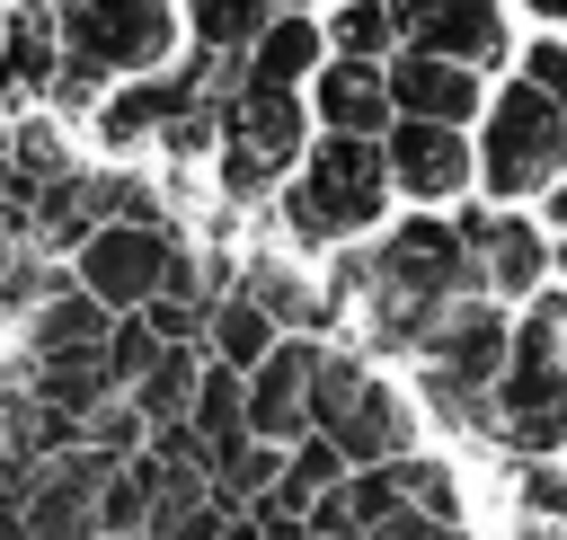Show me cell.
<instances>
[{"label": "cell", "mask_w": 567, "mask_h": 540, "mask_svg": "<svg viewBox=\"0 0 567 540\" xmlns=\"http://www.w3.org/2000/svg\"><path fill=\"white\" fill-rule=\"evenodd\" d=\"M248 301H257L275 328H284V319H292V328H328V319H337V310H328V292H310L301 274H275V266H257V274H248Z\"/></svg>", "instance_id": "ffe728a7"}, {"label": "cell", "mask_w": 567, "mask_h": 540, "mask_svg": "<svg viewBox=\"0 0 567 540\" xmlns=\"http://www.w3.org/2000/svg\"><path fill=\"white\" fill-rule=\"evenodd\" d=\"M532 89H540V97L567 115V35H549V44L532 53Z\"/></svg>", "instance_id": "484cf974"}, {"label": "cell", "mask_w": 567, "mask_h": 540, "mask_svg": "<svg viewBox=\"0 0 567 540\" xmlns=\"http://www.w3.org/2000/svg\"><path fill=\"white\" fill-rule=\"evenodd\" d=\"M266 9H301V0H266Z\"/></svg>", "instance_id": "4dcf8cb0"}, {"label": "cell", "mask_w": 567, "mask_h": 540, "mask_svg": "<svg viewBox=\"0 0 567 540\" xmlns=\"http://www.w3.org/2000/svg\"><path fill=\"white\" fill-rule=\"evenodd\" d=\"M0 62H9V89H44L53 62H62L53 9H9V18H0Z\"/></svg>", "instance_id": "2e32d148"}, {"label": "cell", "mask_w": 567, "mask_h": 540, "mask_svg": "<svg viewBox=\"0 0 567 540\" xmlns=\"http://www.w3.org/2000/svg\"><path fill=\"white\" fill-rule=\"evenodd\" d=\"M186 27H195V53L239 62V53H248V35L266 27V0H195V9H186Z\"/></svg>", "instance_id": "d6986e66"}, {"label": "cell", "mask_w": 567, "mask_h": 540, "mask_svg": "<svg viewBox=\"0 0 567 540\" xmlns=\"http://www.w3.org/2000/svg\"><path fill=\"white\" fill-rule=\"evenodd\" d=\"M549 212H558V257H567V186L549 195Z\"/></svg>", "instance_id": "4316f807"}, {"label": "cell", "mask_w": 567, "mask_h": 540, "mask_svg": "<svg viewBox=\"0 0 567 540\" xmlns=\"http://www.w3.org/2000/svg\"><path fill=\"white\" fill-rule=\"evenodd\" d=\"M168 257H177V230H168L159 212L97 221V230L80 239V292H89L97 310H142V301L159 292Z\"/></svg>", "instance_id": "8992f818"}, {"label": "cell", "mask_w": 567, "mask_h": 540, "mask_svg": "<svg viewBox=\"0 0 567 540\" xmlns=\"http://www.w3.org/2000/svg\"><path fill=\"white\" fill-rule=\"evenodd\" d=\"M53 35H62V53H80V62H97L115 80V71L168 62L177 9L168 0H53Z\"/></svg>", "instance_id": "5b68a950"}, {"label": "cell", "mask_w": 567, "mask_h": 540, "mask_svg": "<svg viewBox=\"0 0 567 540\" xmlns=\"http://www.w3.org/2000/svg\"><path fill=\"white\" fill-rule=\"evenodd\" d=\"M204 345H213V363H230V372H248L266 345H275V319L248 301V292H230V301H213L204 310Z\"/></svg>", "instance_id": "e0dca14e"}, {"label": "cell", "mask_w": 567, "mask_h": 540, "mask_svg": "<svg viewBox=\"0 0 567 540\" xmlns=\"http://www.w3.org/2000/svg\"><path fill=\"white\" fill-rule=\"evenodd\" d=\"M390 142H381V168H390V186H408L416 204H443V195H461L470 186V150H461V124H425V115H399V124H381Z\"/></svg>", "instance_id": "ba28073f"}, {"label": "cell", "mask_w": 567, "mask_h": 540, "mask_svg": "<svg viewBox=\"0 0 567 540\" xmlns=\"http://www.w3.org/2000/svg\"><path fill=\"white\" fill-rule=\"evenodd\" d=\"M381 89H390V115H425V124L478 115V71L443 62V53H416V44H399V62L381 71Z\"/></svg>", "instance_id": "8fae6325"}, {"label": "cell", "mask_w": 567, "mask_h": 540, "mask_svg": "<svg viewBox=\"0 0 567 540\" xmlns=\"http://www.w3.org/2000/svg\"><path fill=\"white\" fill-rule=\"evenodd\" d=\"M9 97H18V89H9V62H0V106H9Z\"/></svg>", "instance_id": "f1b7e54d"}, {"label": "cell", "mask_w": 567, "mask_h": 540, "mask_svg": "<svg viewBox=\"0 0 567 540\" xmlns=\"http://www.w3.org/2000/svg\"><path fill=\"white\" fill-rule=\"evenodd\" d=\"M478 168H487V186H496V195H540V186H558V168H567V115H558L532 80H523V89H505V97L487 106Z\"/></svg>", "instance_id": "277c9868"}, {"label": "cell", "mask_w": 567, "mask_h": 540, "mask_svg": "<svg viewBox=\"0 0 567 540\" xmlns=\"http://www.w3.org/2000/svg\"><path fill=\"white\" fill-rule=\"evenodd\" d=\"M390 204V168H381V142L372 133H328L310 159H301V186H284V230L301 248H337L354 230H372Z\"/></svg>", "instance_id": "7a4b0ae2"}, {"label": "cell", "mask_w": 567, "mask_h": 540, "mask_svg": "<svg viewBox=\"0 0 567 540\" xmlns=\"http://www.w3.org/2000/svg\"><path fill=\"white\" fill-rule=\"evenodd\" d=\"M390 44H399V27H390V9H381V0H346V9H337V53L381 62Z\"/></svg>", "instance_id": "44dd1931"}, {"label": "cell", "mask_w": 567, "mask_h": 540, "mask_svg": "<svg viewBox=\"0 0 567 540\" xmlns=\"http://www.w3.org/2000/svg\"><path fill=\"white\" fill-rule=\"evenodd\" d=\"M275 186H284V168L221 133V195H230V204H257V195H275Z\"/></svg>", "instance_id": "7402d4cb"}, {"label": "cell", "mask_w": 567, "mask_h": 540, "mask_svg": "<svg viewBox=\"0 0 567 540\" xmlns=\"http://www.w3.org/2000/svg\"><path fill=\"white\" fill-rule=\"evenodd\" d=\"M44 89H53V106H97V89H106V71H97V62H80V53H62Z\"/></svg>", "instance_id": "cb8c5ba5"}, {"label": "cell", "mask_w": 567, "mask_h": 540, "mask_svg": "<svg viewBox=\"0 0 567 540\" xmlns=\"http://www.w3.org/2000/svg\"><path fill=\"white\" fill-rule=\"evenodd\" d=\"M363 540H470L461 531V513H443V505H399L381 531H363Z\"/></svg>", "instance_id": "603a6c76"}, {"label": "cell", "mask_w": 567, "mask_h": 540, "mask_svg": "<svg viewBox=\"0 0 567 540\" xmlns=\"http://www.w3.org/2000/svg\"><path fill=\"white\" fill-rule=\"evenodd\" d=\"M523 505H532L549 531H567V469H532V478H523Z\"/></svg>", "instance_id": "d4e9b609"}, {"label": "cell", "mask_w": 567, "mask_h": 540, "mask_svg": "<svg viewBox=\"0 0 567 540\" xmlns=\"http://www.w3.org/2000/svg\"><path fill=\"white\" fill-rule=\"evenodd\" d=\"M558 328H567V301H558Z\"/></svg>", "instance_id": "1f68e13d"}, {"label": "cell", "mask_w": 567, "mask_h": 540, "mask_svg": "<svg viewBox=\"0 0 567 540\" xmlns=\"http://www.w3.org/2000/svg\"><path fill=\"white\" fill-rule=\"evenodd\" d=\"M461 292H478V283H470V248H461V230L416 212L408 230L381 239V257H363V283H354L346 310H363V336H372V345L416 354L425 328H434Z\"/></svg>", "instance_id": "6da1fadb"}, {"label": "cell", "mask_w": 567, "mask_h": 540, "mask_svg": "<svg viewBox=\"0 0 567 540\" xmlns=\"http://www.w3.org/2000/svg\"><path fill=\"white\" fill-rule=\"evenodd\" d=\"M319 540H363V531H319Z\"/></svg>", "instance_id": "f546056e"}, {"label": "cell", "mask_w": 567, "mask_h": 540, "mask_svg": "<svg viewBox=\"0 0 567 540\" xmlns=\"http://www.w3.org/2000/svg\"><path fill=\"white\" fill-rule=\"evenodd\" d=\"M195 363H204L195 345H159V354L124 381V407H133L142 425H177V416H186V398H195Z\"/></svg>", "instance_id": "9a60e30c"}, {"label": "cell", "mask_w": 567, "mask_h": 540, "mask_svg": "<svg viewBox=\"0 0 567 540\" xmlns=\"http://www.w3.org/2000/svg\"><path fill=\"white\" fill-rule=\"evenodd\" d=\"M310 434H328L346 469H372V460L408 451L416 416H408V398L390 381L363 372V354H319L310 363Z\"/></svg>", "instance_id": "3957f363"}, {"label": "cell", "mask_w": 567, "mask_h": 540, "mask_svg": "<svg viewBox=\"0 0 567 540\" xmlns=\"http://www.w3.org/2000/svg\"><path fill=\"white\" fill-rule=\"evenodd\" d=\"M452 230H461V248H470V283L496 292V301H523V292L540 283V266H549L540 230L514 221V212H461Z\"/></svg>", "instance_id": "9c48e42d"}, {"label": "cell", "mask_w": 567, "mask_h": 540, "mask_svg": "<svg viewBox=\"0 0 567 540\" xmlns=\"http://www.w3.org/2000/svg\"><path fill=\"white\" fill-rule=\"evenodd\" d=\"M310 71H319V27L310 18H266L248 35V53H239V80L248 89H301Z\"/></svg>", "instance_id": "5bb4252c"}, {"label": "cell", "mask_w": 567, "mask_h": 540, "mask_svg": "<svg viewBox=\"0 0 567 540\" xmlns=\"http://www.w3.org/2000/svg\"><path fill=\"white\" fill-rule=\"evenodd\" d=\"M310 89H319L328 133H372V142H381V124H390V89H381V71H372V62L337 53L328 71H310Z\"/></svg>", "instance_id": "4fadbf2b"}, {"label": "cell", "mask_w": 567, "mask_h": 540, "mask_svg": "<svg viewBox=\"0 0 567 540\" xmlns=\"http://www.w3.org/2000/svg\"><path fill=\"white\" fill-rule=\"evenodd\" d=\"M106 319H115V310H97L89 292H53V301L35 310V354H80V345H106Z\"/></svg>", "instance_id": "ac0fdd59"}, {"label": "cell", "mask_w": 567, "mask_h": 540, "mask_svg": "<svg viewBox=\"0 0 567 540\" xmlns=\"http://www.w3.org/2000/svg\"><path fill=\"white\" fill-rule=\"evenodd\" d=\"M310 363H319V345L292 336V345H266V354L239 372V407H248V434H257V443L310 434Z\"/></svg>", "instance_id": "52a82bcc"}, {"label": "cell", "mask_w": 567, "mask_h": 540, "mask_svg": "<svg viewBox=\"0 0 567 540\" xmlns=\"http://www.w3.org/2000/svg\"><path fill=\"white\" fill-rule=\"evenodd\" d=\"M390 27H399V44L443 53V62H496V53H505L496 0H399Z\"/></svg>", "instance_id": "30bf717a"}, {"label": "cell", "mask_w": 567, "mask_h": 540, "mask_svg": "<svg viewBox=\"0 0 567 540\" xmlns=\"http://www.w3.org/2000/svg\"><path fill=\"white\" fill-rule=\"evenodd\" d=\"M532 9H540V18H558V27H567V0H532Z\"/></svg>", "instance_id": "83f0119b"}, {"label": "cell", "mask_w": 567, "mask_h": 540, "mask_svg": "<svg viewBox=\"0 0 567 540\" xmlns=\"http://www.w3.org/2000/svg\"><path fill=\"white\" fill-rule=\"evenodd\" d=\"M195 89H204V71L186 62V71H159V80H142V89H124V97H106L97 106V133H106V150H133V142H151L177 106H195Z\"/></svg>", "instance_id": "7c38bea8"}]
</instances>
